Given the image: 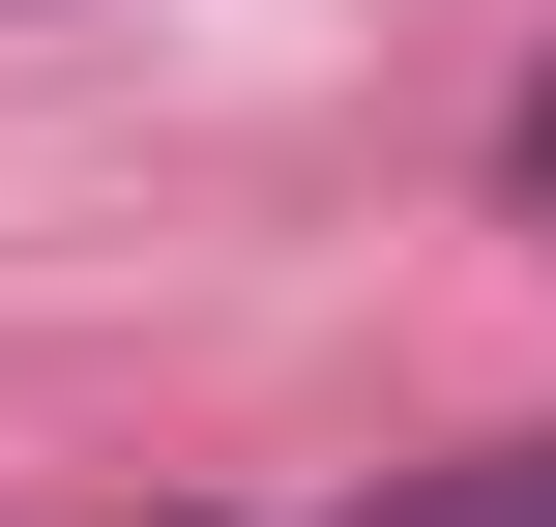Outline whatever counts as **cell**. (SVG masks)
Here are the masks:
<instances>
[{"mask_svg":"<svg viewBox=\"0 0 556 527\" xmlns=\"http://www.w3.org/2000/svg\"><path fill=\"white\" fill-rule=\"evenodd\" d=\"M352 527H556V440H498V469H410V499H352Z\"/></svg>","mask_w":556,"mask_h":527,"instance_id":"obj_1","label":"cell"},{"mask_svg":"<svg viewBox=\"0 0 556 527\" xmlns=\"http://www.w3.org/2000/svg\"><path fill=\"white\" fill-rule=\"evenodd\" d=\"M498 205H528V235H556V59H528V117H498Z\"/></svg>","mask_w":556,"mask_h":527,"instance_id":"obj_2","label":"cell"}]
</instances>
